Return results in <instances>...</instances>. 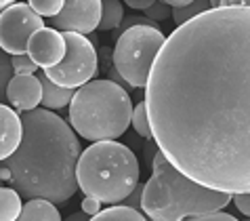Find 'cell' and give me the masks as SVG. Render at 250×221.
Here are the masks:
<instances>
[{"mask_svg":"<svg viewBox=\"0 0 250 221\" xmlns=\"http://www.w3.org/2000/svg\"><path fill=\"white\" fill-rule=\"evenodd\" d=\"M158 150L193 181L250 192V6H217L175 27L145 87Z\"/></svg>","mask_w":250,"mask_h":221,"instance_id":"6da1fadb","label":"cell"},{"mask_svg":"<svg viewBox=\"0 0 250 221\" xmlns=\"http://www.w3.org/2000/svg\"><path fill=\"white\" fill-rule=\"evenodd\" d=\"M23 137L17 152L4 160L9 183L25 198L67 202L78 190L80 141L72 124L46 108L23 112Z\"/></svg>","mask_w":250,"mask_h":221,"instance_id":"7a4b0ae2","label":"cell"},{"mask_svg":"<svg viewBox=\"0 0 250 221\" xmlns=\"http://www.w3.org/2000/svg\"><path fill=\"white\" fill-rule=\"evenodd\" d=\"M231 202V194L210 190L183 175L162 152L151 160V177L141 192V211L151 221H185L221 211Z\"/></svg>","mask_w":250,"mask_h":221,"instance_id":"3957f363","label":"cell"},{"mask_svg":"<svg viewBox=\"0 0 250 221\" xmlns=\"http://www.w3.org/2000/svg\"><path fill=\"white\" fill-rule=\"evenodd\" d=\"M133 120V101L114 80H91L76 88L69 103V124L88 141H109L126 133Z\"/></svg>","mask_w":250,"mask_h":221,"instance_id":"277c9868","label":"cell"},{"mask_svg":"<svg viewBox=\"0 0 250 221\" xmlns=\"http://www.w3.org/2000/svg\"><path fill=\"white\" fill-rule=\"evenodd\" d=\"M78 188L103 204H118L135 192L139 183V160L133 150L114 139L95 141L80 154Z\"/></svg>","mask_w":250,"mask_h":221,"instance_id":"5b68a950","label":"cell"},{"mask_svg":"<svg viewBox=\"0 0 250 221\" xmlns=\"http://www.w3.org/2000/svg\"><path fill=\"white\" fill-rule=\"evenodd\" d=\"M166 38L158 25H133L120 34L114 49V67L133 88H145Z\"/></svg>","mask_w":250,"mask_h":221,"instance_id":"8992f818","label":"cell"},{"mask_svg":"<svg viewBox=\"0 0 250 221\" xmlns=\"http://www.w3.org/2000/svg\"><path fill=\"white\" fill-rule=\"evenodd\" d=\"M67 51L61 64L55 67H48L44 74L51 78L55 85L65 87V88H80L82 85L91 82V78L97 72V51L93 43L82 34L76 32H63Z\"/></svg>","mask_w":250,"mask_h":221,"instance_id":"52a82bcc","label":"cell"},{"mask_svg":"<svg viewBox=\"0 0 250 221\" xmlns=\"http://www.w3.org/2000/svg\"><path fill=\"white\" fill-rule=\"evenodd\" d=\"M44 27L42 17L30 4L15 2L0 13V49L9 55H27L34 32Z\"/></svg>","mask_w":250,"mask_h":221,"instance_id":"ba28073f","label":"cell"},{"mask_svg":"<svg viewBox=\"0 0 250 221\" xmlns=\"http://www.w3.org/2000/svg\"><path fill=\"white\" fill-rule=\"evenodd\" d=\"M101 22V0H65L57 17H51V27L59 32L86 34L95 32Z\"/></svg>","mask_w":250,"mask_h":221,"instance_id":"9c48e42d","label":"cell"},{"mask_svg":"<svg viewBox=\"0 0 250 221\" xmlns=\"http://www.w3.org/2000/svg\"><path fill=\"white\" fill-rule=\"evenodd\" d=\"M65 51L67 44L63 32L55 30V27H40L38 32H34V36L30 38V46H27L30 59L42 70L61 64L65 57Z\"/></svg>","mask_w":250,"mask_h":221,"instance_id":"30bf717a","label":"cell"},{"mask_svg":"<svg viewBox=\"0 0 250 221\" xmlns=\"http://www.w3.org/2000/svg\"><path fill=\"white\" fill-rule=\"evenodd\" d=\"M6 101L19 112H32L42 103V80L34 74H15L6 88Z\"/></svg>","mask_w":250,"mask_h":221,"instance_id":"8fae6325","label":"cell"},{"mask_svg":"<svg viewBox=\"0 0 250 221\" xmlns=\"http://www.w3.org/2000/svg\"><path fill=\"white\" fill-rule=\"evenodd\" d=\"M23 137V122L15 110L0 103V162L17 152Z\"/></svg>","mask_w":250,"mask_h":221,"instance_id":"7c38bea8","label":"cell"},{"mask_svg":"<svg viewBox=\"0 0 250 221\" xmlns=\"http://www.w3.org/2000/svg\"><path fill=\"white\" fill-rule=\"evenodd\" d=\"M17 221H63V219H61V213L57 211L55 202L44 198H32L23 204L21 215H19Z\"/></svg>","mask_w":250,"mask_h":221,"instance_id":"4fadbf2b","label":"cell"},{"mask_svg":"<svg viewBox=\"0 0 250 221\" xmlns=\"http://www.w3.org/2000/svg\"><path fill=\"white\" fill-rule=\"evenodd\" d=\"M42 80V108L46 110H63L65 106L72 103V97H74V88H65V87H59L48 78V76L42 72L40 76Z\"/></svg>","mask_w":250,"mask_h":221,"instance_id":"5bb4252c","label":"cell"},{"mask_svg":"<svg viewBox=\"0 0 250 221\" xmlns=\"http://www.w3.org/2000/svg\"><path fill=\"white\" fill-rule=\"evenodd\" d=\"M21 194L15 188L0 185V221H17L21 215Z\"/></svg>","mask_w":250,"mask_h":221,"instance_id":"9a60e30c","label":"cell"},{"mask_svg":"<svg viewBox=\"0 0 250 221\" xmlns=\"http://www.w3.org/2000/svg\"><path fill=\"white\" fill-rule=\"evenodd\" d=\"M88 221H147L139 209H133L128 204H112L105 211H99Z\"/></svg>","mask_w":250,"mask_h":221,"instance_id":"2e32d148","label":"cell"},{"mask_svg":"<svg viewBox=\"0 0 250 221\" xmlns=\"http://www.w3.org/2000/svg\"><path fill=\"white\" fill-rule=\"evenodd\" d=\"M124 19V2L122 0H101V22L99 30L109 32L118 30Z\"/></svg>","mask_w":250,"mask_h":221,"instance_id":"e0dca14e","label":"cell"},{"mask_svg":"<svg viewBox=\"0 0 250 221\" xmlns=\"http://www.w3.org/2000/svg\"><path fill=\"white\" fill-rule=\"evenodd\" d=\"M208 9H210V0H196L193 4L183 6V9H172V19H175V23L179 27V25L187 23L189 19L202 15V13L208 11Z\"/></svg>","mask_w":250,"mask_h":221,"instance_id":"ac0fdd59","label":"cell"},{"mask_svg":"<svg viewBox=\"0 0 250 221\" xmlns=\"http://www.w3.org/2000/svg\"><path fill=\"white\" fill-rule=\"evenodd\" d=\"M133 129L137 131L141 137L149 139L151 137V124H149V116H147V108H145V101H139L133 108ZM154 139V137H151Z\"/></svg>","mask_w":250,"mask_h":221,"instance_id":"d6986e66","label":"cell"},{"mask_svg":"<svg viewBox=\"0 0 250 221\" xmlns=\"http://www.w3.org/2000/svg\"><path fill=\"white\" fill-rule=\"evenodd\" d=\"M13 76H15V72H13V57H9V53L0 49V103L6 99V88H9Z\"/></svg>","mask_w":250,"mask_h":221,"instance_id":"ffe728a7","label":"cell"},{"mask_svg":"<svg viewBox=\"0 0 250 221\" xmlns=\"http://www.w3.org/2000/svg\"><path fill=\"white\" fill-rule=\"evenodd\" d=\"M63 2L65 0H27V4H30L40 17H48V19L59 15L61 9H63Z\"/></svg>","mask_w":250,"mask_h":221,"instance_id":"44dd1931","label":"cell"},{"mask_svg":"<svg viewBox=\"0 0 250 221\" xmlns=\"http://www.w3.org/2000/svg\"><path fill=\"white\" fill-rule=\"evenodd\" d=\"M38 66L30 59V55H15L13 57V72L15 74H34Z\"/></svg>","mask_w":250,"mask_h":221,"instance_id":"7402d4cb","label":"cell"},{"mask_svg":"<svg viewBox=\"0 0 250 221\" xmlns=\"http://www.w3.org/2000/svg\"><path fill=\"white\" fill-rule=\"evenodd\" d=\"M170 13H172V11H168V4H164L162 0H160V2H154L147 11H145V15H147L149 19H154V22H160V19H166V17H168Z\"/></svg>","mask_w":250,"mask_h":221,"instance_id":"603a6c76","label":"cell"},{"mask_svg":"<svg viewBox=\"0 0 250 221\" xmlns=\"http://www.w3.org/2000/svg\"><path fill=\"white\" fill-rule=\"evenodd\" d=\"M101 200L99 198H93V196H86L84 200H82V213H86L88 217H93V215H97V213L101 211Z\"/></svg>","mask_w":250,"mask_h":221,"instance_id":"cb8c5ba5","label":"cell"},{"mask_svg":"<svg viewBox=\"0 0 250 221\" xmlns=\"http://www.w3.org/2000/svg\"><path fill=\"white\" fill-rule=\"evenodd\" d=\"M233 204L238 206V211L242 215L250 217V192H244V194H233Z\"/></svg>","mask_w":250,"mask_h":221,"instance_id":"d4e9b609","label":"cell"},{"mask_svg":"<svg viewBox=\"0 0 250 221\" xmlns=\"http://www.w3.org/2000/svg\"><path fill=\"white\" fill-rule=\"evenodd\" d=\"M185 221H238L233 215H227V213H208V215H200V217H191V219H185Z\"/></svg>","mask_w":250,"mask_h":221,"instance_id":"484cf974","label":"cell"},{"mask_svg":"<svg viewBox=\"0 0 250 221\" xmlns=\"http://www.w3.org/2000/svg\"><path fill=\"white\" fill-rule=\"evenodd\" d=\"M164 4H168V6H172V9H183V6H189V4H193L196 0H162Z\"/></svg>","mask_w":250,"mask_h":221,"instance_id":"4316f807","label":"cell"},{"mask_svg":"<svg viewBox=\"0 0 250 221\" xmlns=\"http://www.w3.org/2000/svg\"><path fill=\"white\" fill-rule=\"evenodd\" d=\"M221 6H250V0H221Z\"/></svg>","mask_w":250,"mask_h":221,"instance_id":"83f0119b","label":"cell"},{"mask_svg":"<svg viewBox=\"0 0 250 221\" xmlns=\"http://www.w3.org/2000/svg\"><path fill=\"white\" fill-rule=\"evenodd\" d=\"M91 217L86 215V213H74V215H69L65 221H88Z\"/></svg>","mask_w":250,"mask_h":221,"instance_id":"f1b7e54d","label":"cell"},{"mask_svg":"<svg viewBox=\"0 0 250 221\" xmlns=\"http://www.w3.org/2000/svg\"><path fill=\"white\" fill-rule=\"evenodd\" d=\"M15 2H17V0H0V13H2L4 9H9V6L15 4Z\"/></svg>","mask_w":250,"mask_h":221,"instance_id":"f546056e","label":"cell"},{"mask_svg":"<svg viewBox=\"0 0 250 221\" xmlns=\"http://www.w3.org/2000/svg\"><path fill=\"white\" fill-rule=\"evenodd\" d=\"M217 6H221V0H210V9H217Z\"/></svg>","mask_w":250,"mask_h":221,"instance_id":"4dcf8cb0","label":"cell"},{"mask_svg":"<svg viewBox=\"0 0 250 221\" xmlns=\"http://www.w3.org/2000/svg\"><path fill=\"white\" fill-rule=\"evenodd\" d=\"M248 221H250V217H248Z\"/></svg>","mask_w":250,"mask_h":221,"instance_id":"1f68e13d","label":"cell"},{"mask_svg":"<svg viewBox=\"0 0 250 221\" xmlns=\"http://www.w3.org/2000/svg\"><path fill=\"white\" fill-rule=\"evenodd\" d=\"M0 181H2V179H0Z\"/></svg>","mask_w":250,"mask_h":221,"instance_id":"d6a6232c","label":"cell"}]
</instances>
